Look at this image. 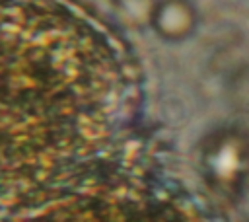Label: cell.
Listing matches in <instances>:
<instances>
[{
	"label": "cell",
	"instance_id": "cell-1",
	"mask_svg": "<svg viewBox=\"0 0 249 222\" xmlns=\"http://www.w3.org/2000/svg\"><path fill=\"white\" fill-rule=\"evenodd\" d=\"M124 62L62 0H0V208L91 171L128 107Z\"/></svg>",
	"mask_w": 249,
	"mask_h": 222
},
{
	"label": "cell",
	"instance_id": "cell-2",
	"mask_svg": "<svg viewBox=\"0 0 249 222\" xmlns=\"http://www.w3.org/2000/svg\"><path fill=\"white\" fill-rule=\"evenodd\" d=\"M10 222H206L185 201L95 171L12 210Z\"/></svg>",
	"mask_w": 249,
	"mask_h": 222
}]
</instances>
